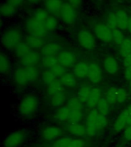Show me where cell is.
<instances>
[{"instance_id":"obj_1","label":"cell","mask_w":131,"mask_h":147,"mask_svg":"<svg viewBox=\"0 0 131 147\" xmlns=\"http://www.w3.org/2000/svg\"><path fill=\"white\" fill-rule=\"evenodd\" d=\"M22 41V33L17 28H9L3 33L2 43L7 49H15Z\"/></svg>"},{"instance_id":"obj_2","label":"cell","mask_w":131,"mask_h":147,"mask_svg":"<svg viewBox=\"0 0 131 147\" xmlns=\"http://www.w3.org/2000/svg\"><path fill=\"white\" fill-rule=\"evenodd\" d=\"M38 107V99L34 96H27L20 102L18 106V111L24 117L31 116L34 113Z\"/></svg>"},{"instance_id":"obj_3","label":"cell","mask_w":131,"mask_h":147,"mask_svg":"<svg viewBox=\"0 0 131 147\" xmlns=\"http://www.w3.org/2000/svg\"><path fill=\"white\" fill-rule=\"evenodd\" d=\"M25 28L29 35L41 38L45 36L47 33V30L44 25V23L40 22L33 18H28L25 22Z\"/></svg>"},{"instance_id":"obj_4","label":"cell","mask_w":131,"mask_h":147,"mask_svg":"<svg viewBox=\"0 0 131 147\" xmlns=\"http://www.w3.org/2000/svg\"><path fill=\"white\" fill-rule=\"evenodd\" d=\"M27 137V133L25 130H16L11 133L5 139L4 147H19L25 142Z\"/></svg>"},{"instance_id":"obj_5","label":"cell","mask_w":131,"mask_h":147,"mask_svg":"<svg viewBox=\"0 0 131 147\" xmlns=\"http://www.w3.org/2000/svg\"><path fill=\"white\" fill-rule=\"evenodd\" d=\"M60 17L61 20L67 25H73L77 19V12L76 9L66 2L64 3L61 11H60Z\"/></svg>"},{"instance_id":"obj_6","label":"cell","mask_w":131,"mask_h":147,"mask_svg":"<svg viewBox=\"0 0 131 147\" xmlns=\"http://www.w3.org/2000/svg\"><path fill=\"white\" fill-rule=\"evenodd\" d=\"M78 41L82 48L87 50H92L95 47V39L94 35L87 30L82 29L78 32Z\"/></svg>"},{"instance_id":"obj_7","label":"cell","mask_w":131,"mask_h":147,"mask_svg":"<svg viewBox=\"0 0 131 147\" xmlns=\"http://www.w3.org/2000/svg\"><path fill=\"white\" fill-rule=\"evenodd\" d=\"M94 32L96 36L103 42H110L113 40L112 29L107 24L98 23L94 28Z\"/></svg>"},{"instance_id":"obj_8","label":"cell","mask_w":131,"mask_h":147,"mask_svg":"<svg viewBox=\"0 0 131 147\" xmlns=\"http://www.w3.org/2000/svg\"><path fill=\"white\" fill-rule=\"evenodd\" d=\"M98 114L97 110H93L88 113L86 118V132L89 136H94L97 133L98 129L97 127V116Z\"/></svg>"},{"instance_id":"obj_9","label":"cell","mask_w":131,"mask_h":147,"mask_svg":"<svg viewBox=\"0 0 131 147\" xmlns=\"http://www.w3.org/2000/svg\"><path fill=\"white\" fill-rule=\"evenodd\" d=\"M87 78L90 81L94 84H97L101 82V79H102V72H101L100 67L97 64L95 63L89 64Z\"/></svg>"},{"instance_id":"obj_10","label":"cell","mask_w":131,"mask_h":147,"mask_svg":"<svg viewBox=\"0 0 131 147\" xmlns=\"http://www.w3.org/2000/svg\"><path fill=\"white\" fill-rule=\"evenodd\" d=\"M61 130L59 127L51 126L44 129L42 131V138L45 141H52L57 140L61 135Z\"/></svg>"},{"instance_id":"obj_11","label":"cell","mask_w":131,"mask_h":147,"mask_svg":"<svg viewBox=\"0 0 131 147\" xmlns=\"http://www.w3.org/2000/svg\"><path fill=\"white\" fill-rule=\"evenodd\" d=\"M103 67L105 71L110 74H116L119 71L120 66L118 62L112 56H107L103 60Z\"/></svg>"},{"instance_id":"obj_12","label":"cell","mask_w":131,"mask_h":147,"mask_svg":"<svg viewBox=\"0 0 131 147\" xmlns=\"http://www.w3.org/2000/svg\"><path fill=\"white\" fill-rule=\"evenodd\" d=\"M57 59L60 64H62L65 67H71L75 61V57L74 54L68 51H64L59 53V55L57 56Z\"/></svg>"},{"instance_id":"obj_13","label":"cell","mask_w":131,"mask_h":147,"mask_svg":"<svg viewBox=\"0 0 131 147\" xmlns=\"http://www.w3.org/2000/svg\"><path fill=\"white\" fill-rule=\"evenodd\" d=\"M128 116V113L126 112V110H124L117 117V118L114 122V124H113V129L117 133H119V132L124 129L127 126Z\"/></svg>"},{"instance_id":"obj_14","label":"cell","mask_w":131,"mask_h":147,"mask_svg":"<svg viewBox=\"0 0 131 147\" xmlns=\"http://www.w3.org/2000/svg\"><path fill=\"white\" fill-rule=\"evenodd\" d=\"M63 5L62 0H45V8L48 13L53 15L59 14Z\"/></svg>"},{"instance_id":"obj_15","label":"cell","mask_w":131,"mask_h":147,"mask_svg":"<svg viewBox=\"0 0 131 147\" xmlns=\"http://www.w3.org/2000/svg\"><path fill=\"white\" fill-rule=\"evenodd\" d=\"M101 98H102V96H101V90L99 88H97V87L93 88L89 98L86 103L87 107L90 108V109H94V107H96Z\"/></svg>"},{"instance_id":"obj_16","label":"cell","mask_w":131,"mask_h":147,"mask_svg":"<svg viewBox=\"0 0 131 147\" xmlns=\"http://www.w3.org/2000/svg\"><path fill=\"white\" fill-rule=\"evenodd\" d=\"M117 16V26L118 28L121 29L122 31L127 29L130 17L126 11L124 10H119L116 12Z\"/></svg>"},{"instance_id":"obj_17","label":"cell","mask_w":131,"mask_h":147,"mask_svg":"<svg viewBox=\"0 0 131 147\" xmlns=\"http://www.w3.org/2000/svg\"><path fill=\"white\" fill-rule=\"evenodd\" d=\"M39 59H40V57L38 54L34 51H32L27 55H25V57L20 58V63L25 67H32L34 66L38 62Z\"/></svg>"},{"instance_id":"obj_18","label":"cell","mask_w":131,"mask_h":147,"mask_svg":"<svg viewBox=\"0 0 131 147\" xmlns=\"http://www.w3.org/2000/svg\"><path fill=\"white\" fill-rule=\"evenodd\" d=\"M67 130L77 137H82L87 134L86 127L80 123H69L67 126Z\"/></svg>"},{"instance_id":"obj_19","label":"cell","mask_w":131,"mask_h":147,"mask_svg":"<svg viewBox=\"0 0 131 147\" xmlns=\"http://www.w3.org/2000/svg\"><path fill=\"white\" fill-rule=\"evenodd\" d=\"M89 65L85 62H79L74 67V74L78 79H84L87 77Z\"/></svg>"},{"instance_id":"obj_20","label":"cell","mask_w":131,"mask_h":147,"mask_svg":"<svg viewBox=\"0 0 131 147\" xmlns=\"http://www.w3.org/2000/svg\"><path fill=\"white\" fill-rule=\"evenodd\" d=\"M14 78H15L16 82L19 85H25L29 82L28 76L25 67L17 69L14 74Z\"/></svg>"},{"instance_id":"obj_21","label":"cell","mask_w":131,"mask_h":147,"mask_svg":"<svg viewBox=\"0 0 131 147\" xmlns=\"http://www.w3.org/2000/svg\"><path fill=\"white\" fill-rule=\"evenodd\" d=\"M64 85L62 84L61 80H56L48 85V88H47V94L48 96L51 97L52 96L55 94L61 93V92H64Z\"/></svg>"},{"instance_id":"obj_22","label":"cell","mask_w":131,"mask_h":147,"mask_svg":"<svg viewBox=\"0 0 131 147\" xmlns=\"http://www.w3.org/2000/svg\"><path fill=\"white\" fill-rule=\"evenodd\" d=\"M24 42H25L29 47H31L32 48H34V49L42 48V47L44 46V41L42 38H38V37L32 36V35H28V36L25 37Z\"/></svg>"},{"instance_id":"obj_23","label":"cell","mask_w":131,"mask_h":147,"mask_svg":"<svg viewBox=\"0 0 131 147\" xmlns=\"http://www.w3.org/2000/svg\"><path fill=\"white\" fill-rule=\"evenodd\" d=\"M61 81L62 84L64 85V87L71 88L74 87L77 85V80L74 74L71 73H66L64 75L61 77Z\"/></svg>"},{"instance_id":"obj_24","label":"cell","mask_w":131,"mask_h":147,"mask_svg":"<svg viewBox=\"0 0 131 147\" xmlns=\"http://www.w3.org/2000/svg\"><path fill=\"white\" fill-rule=\"evenodd\" d=\"M71 114V110L69 109L68 106H62L58 108V110L56 112L55 117L59 121L66 122L69 120V117Z\"/></svg>"},{"instance_id":"obj_25","label":"cell","mask_w":131,"mask_h":147,"mask_svg":"<svg viewBox=\"0 0 131 147\" xmlns=\"http://www.w3.org/2000/svg\"><path fill=\"white\" fill-rule=\"evenodd\" d=\"M61 49V47L57 43L51 42L45 45L41 48V52L45 55H55Z\"/></svg>"},{"instance_id":"obj_26","label":"cell","mask_w":131,"mask_h":147,"mask_svg":"<svg viewBox=\"0 0 131 147\" xmlns=\"http://www.w3.org/2000/svg\"><path fill=\"white\" fill-rule=\"evenodd\" d=\"M32 48L28 45L25 42H20L18 45L15 48V53H16V56L19 58L25 57V55L32 52Z\"/></svg>"},{"instance_id":"obj_27","label":"cell","mask_w":131,"mask_h":147,"mask_svg":"<svg viewBox=\"0 0 131 147\" xmlns=\"http://www.w3.org/2000/svg\"><path fill=\"white\" fill-rule=\"evenodd\" d=\"M17 9L12 6L11 5L9 4L8 2H4L2 3L1 7H0V12L1 15L3 17L8 18V17H11V16H14L16 13Z\"/></svg>"},{"instance_id":"obj_28","label":"cell","mask_w":131,"mask_h":147,"mask_svg":"<svg viewBox=\"0 0 131 147\" xmlns=\"http://www.w3.org/2000/svg\"><path fill=\"white\" fill-rule=\"evenodd\" d=\"M110 104L107 102L105 98H101L100 102L97 106V110L99 113H101L103 116H108L110 111Z\"/></svg>"},{"instance_id":"obj_29","label":"cell","mask_w":131,"mask_h":147,"mask_svg":"<svg viewBox=\"0 0 131 147\" xmlns=\"http://www.w3.org/2000/svg\"><path fill=\"white\" fill-rule=\"evenodd\" d=\"M66 100V96L64 92H61L51 97V103L55 107H61Z\"/></svg>"},{"instance_id":"obj_30","label":"cell","mask_w":131,"mask_h":147,"mask_svg":"<svg viewBox=\"0 0 131 147\" xmlns=\"http://www.w3.org/2000/svg\"><path fill=\"white\" fill-rule=\"evenodd\" d=\"M11 64L9 61V59L3 53H1L0 55V71L3 74H7L10 71Z\"/></svg>"},{"instance_id":"obj_31","label":"cell","mask_w":131,"mask_h":147,"mask_svg":"<svg viewBox=\"0 0 131 147\" xmlns=\"http://www.w3.org/2000/svg\"><path fill=\"white\" fill-rule=\"evenodd\" d=\"M120 54L123 57L131 54V38H125L120 45Z\"/></svg>"},{"instance_id":"obj_32","label":"cell","mask_w":131,"mask_h":147,"mask_svg":"<svg viewBox=\"0 0 131 147\" xmlns=\"http://www.w3.org/2000/svg\"><path fill=\"white\" fill-rule=\"evenodd\" d=\"M92 89L87 86H83L79 88L78 92V97L82 103H87V100L89 98Z\"/></svg>"},{"instance_id":"obj_33","label":"cell","mask_w":131,"mask_h":147,"mask_svg":"<svg viewBox=\"0 0 131 147\" xmlns=\"http://www.w3.org/2000/svg\"><path fill=\"white\" fill-rule=\"evenodd\" d=\"M48 17H49L48 11L45 9H35L32 15V18L42 23L45 22Z\"/></svg>"},{"instance_id":"obj_34","label":"cell","mask_w":131,"mask_h":147,"mask_svg":"<svg viewBox=\"0 0 131 147\" xmlns=\"http://www.w3.org/2000/svg\"><path fill=\"white\" fill-rule=\"evenodd\" d=\"M41 62L44 66L50 69L55 66V64L59 63L57 57L55 55H45L41 59Z\"/></svg>"},{"instance_id":"obj_35","label":"cell","mask_w":131,"mask_h":147,"mask_svg":"<svg viewBox=\"0 0 131 147\" xmlns=\"http://www.w3.org/2000/svg\"><path fill=\"white\" fill-rule=\"evenodd\" d=\"M82 103L78 96H72L69 99L67 106L71 110H81L83 107Z\"/></svg>"},{"instance_id":"obj_36","label":"cell","mask_w":131,"mask_h":147,"mask_svg":"<svg viewBox=\"0 0 131 147\" xmlns=\"http://www.w3.org/2000/svg\"><path fill=\"white\" fill-rule=\"evenodd\" d=\"M44 25H45L47 32H53L57 28L58 22H57V18L55 17L49 16V17L44 22Z\"/></svg>"},{"instance_id":"obj_37","label":"cell","mask_w":131,"mask_h":147,"mask_svg":"<svg viewBox=\"0 0 131 147\" xmlns=\"http://www.w3.org/2000/svg\"><path fill=\"white\" fill-rule=\"evenodd\" d=\"M105 99L107 102L111 104L117 103V87H111L108 90L106 94Z\"/></svg>"},{"instance_id":"obj_38","label":"cell","mask_w":131,"mask_h":147,"mask_svg":"<svg viewBox=\"0 0 131 147\" xmlns=\"http://www.w3.org/2000/svg\"><path fill=\"white\" fill-rule=\"evenodd\" d=\"M112 35H113V41H114V43L117 45H120L124 39V32L121 29H120L118 28H115L112 29Z\"/></svg>"},{"instance_id":"obj_39","label":"cell","mask_w":131,"mask_h":147,"mask_svg":"<svg viewBox=\"0 0 131 147\" xmlns=\"http://www.w3.org/2000/svg\"><path fill=\"white\" fill-rule=\"evenodd\" d=\"M84 114L82 110H71L68 122L70 123H79L82 119Z\"/></svg>"},{"instance_id":"obj_40","label":"cell","mask_w":131,"mask_h":147,"mask_svg":"<svg viewBox=\"0 0 131 147\" xmlns=\"http://www.w3.org/2000/svg\"><path fill=\"white\" fill-rule=\"evenodd\" d=\"M57 76L53 73L51 70H46L42 74V80L46 85H50L57 79Z\"/></svg>"},{"instance_id":"obj_41","label":"cell","mask_w":131,"mask_h":147,"mask_svg":"<svg viewBox=\"0 0 131 147\" xmlns=\"http://www.w3.org/2000/svg\"><path fill=\"white\" fill-rule=\"evenodd\" d=\"M73 138L71 137H61L55 141V142L53 143L52 147H68L70 144V142H71Z\"/></svg>"},{"instance_id":"obj_42","label":"cell","mask_w":131,"mask_h":147,"mask_svg":"<svg viewBox=\"0 0 131 147\" xmlns=\"http://www.w3.org/2000/svg\"><path fill=\"white\" fill-rule=\"evenodd\" d=\"M97 127L98 130H101L103 129L106 128V126H107L108 120L107 117L101 115V113H99L97 116Z\"/></svg>"},{"instance_id":"obj_43","label":"cell","mask_w":131,"mask_h":147,"mask_svg":"<svg viewBox=\"0 0 131 147\" xmlns=\"http://www.w3.org/2000/svg\"><path fill=\"white\" fill-rule=\"evenodd\" d=\"M50 70L52 71L53 73L55 74L57 77H62L64 74H66L65 67L63 66V65L60 64V63H57V64H55V66L53 67H51Z\"/></svg>"},{"instance_id":"obj_44","label":"cell","mask_w":131,"mask_h":147,"mask_svg":"<svg viewBox=\"0 0 131 147\" xmlns=\"http://www.w3.org/2000/svg\"><path fill=\"white\" fill-rule=\"evenodd\" d=\"M107 25L111 28L113 29L115 28H117V16H116V13L113 12H110L107 16Z\"/></svg>"},{"instance_id":"obj_45","label":"cell","mask_w":131,"mask_h":147,"mask_svg":"<svg viewBox=\"0 0 131 147\" xmlns=\"http://www.w3.org/2000/svg\"><path fill=\"white\" fill-rule=\"evenodd\" d=\"M25 69H26L28 76L29 82H32L36 80V78H38V71L36 67L34 66L28 67H25Z\"/></svg>"},{"instance_id":"obj_46","label":"cell","mask_w":131,"mask_h":147,"mask_svg":"<svg viewBox=\"0 0 131 147\" xmlns=\"http://www.w3.org/2000/svg\"><path fill=\"white\" fill-rule=\"evenodd\" d=\"M127 98V93L125 90L117 88V103H124Z\"/></svg>"},{"instance_id":"obj_47","label":"cell","mask_w":131,"mask_h":147,"mask_svg":"<svg viewBox=\"0 0 131 147\" xmlns=\"http://www.w3.org/2000/svg\"><path fill=\"white\" fill-rule=\"evenodd\" d=\"M85 142L81 139H72L68 147H84Z\"/></svg>"},{"instance_id":"obj_48","label":"cell","mask_w":131,"mask_h":147,"mask_svg":"<svg viewBox=\"0 0 131 147\" xmlns=\"http://www.w3.org/2000/svg\"><path fill=\"white\" fill-rule=\"evenodd\" d=\"M24 2H25V0H6V2L11 5L12 6H14L16 9L22 6Z\"/></svg>"},{"instance_id":"obj_49","label":"cell","mask_w":131,"mask_h":147,"mask_svg":"<svg viewBox=\"0 0 131 147\" xmlns=\"http://www.w3.org/2000/svg\"><path fill=\"white\" fill-rule=\"evenodd\" d=\"M124 137L125 140L130 141L131 140V126H126V128L124 129V133H123Z\"/></svg>"},{"instance_id":"obj_50","label":"cell","mask_w":131,"mask_h":147,"mask_svg":"<svg viewBox=\"0 0 131 147\" xmlns=\"http://www.w3.org/2000/svg\"><path fill=\"white\" fill-rule=\"evenodd\" d=\"M67 2L76 9H79L82 5V0H67Z\"/></svg>"},{"instance_id":"obj_51","label":"cell","mask_w":131,"mask_h":147,"mask_svg":"<svg viewBox=\"0 0 131 147\" xmlns=\"http://www.w3.org/2000/svg\"><path fill=\"white\" fill-rule=\"evenodd\" d=\"M124 74H125V78H126V79L129 82L131 80V66L126 67V68H125Z\"/></svg>"},{"instance_id":"obj_52","label":"cell","mask_w":131,"mask_h":147,"mask_svg":"<svg viewBox=\"0 0 131 147\" xmlns=\"http://www.w3.org/2000/svg\"><path fill=\"white\" fill-rule=\"evenodd\" d=\"M124 66L125 67L131 66V54L124 57Z\"/></svg>"},{"instance_id":"obj_53","label":"cell","mask_w":131,"mask_h":147,"mask_svg":"<svg viewBox=\"0 0 131 147\" xmlns=\"http://www.w3.org/2000/svg\"><path fill=\"white\" fill-rule=\"evenodd\" d=\"M127 30H128V32L131 34V18H130V21H129L128 26H127Z\"/></svg>"},{"instance_id":"obj_54","label":"cell","mask_w":131,"mask_h":147,"mask_svg":"<svg viewBox=\"0 0 131 147\" xmlns=\"http://www.w3.org/2000/svg\"><path fill=\"white\" fill-rule=\"evenodd\" d=\"M126 111L128 113L129 115H130L131 116V105L128 106V107L126 108Z\"/></svg>"},{"instance_id":"obj_55","label":"cell","mask_w":131,"mask_h":147,"mask_svg":"<svg viewBox=\"0 0 131 147\" xmlns=\"http://www.w3.org/2000/svg\"><path fill=\"white\" fill-rule=\"evenodd\" d=\"M28 2L29 3H32V4H34V3H38V2H40L41 0H27Z\"/></svg>"},{"instance_id":"obj_56","label":"cell","mask_w":131,"mask_h":147,"mask_svg":"<svg viewBox=\"0 0 131 147\" xmlns=\"http://www.w3.org/2000/svg\"><path fill=\"white\" fill-rule=\"evenodd\" d=\"M131 126V116L129 115L128 116V119H127V126Z\"/></svg>"},{"instance_id":"obj_57","label":"cell","mask_w":131,"mask_h":147,"mask_svg":"<svg viewBox=\"0 0 131 147\" xmlns=\"http://www.w3.org/2000/svg\"><path fill=\"white\" fill-rule=\"evenodd\" d=\"M129 83H130V87H131V80L129 81Z\"/></svg>"},{"instance_id":"obj_58","label":"cell","mask_w":131,"mask_h":147,"mask_svg":"<svg viewBox=\"0 0 131 147\" xmlns=\"http://www.w3.org/2000/svg\"><path fill=\"white\" fill-rule=\"evenodd\" d=\"M120 1H126V0H120Z\"/></svg>"}]
</instances>
